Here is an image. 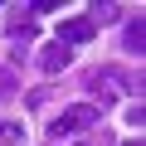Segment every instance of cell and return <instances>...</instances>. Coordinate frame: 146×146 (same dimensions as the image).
Here are the masks:
<instances>
[{
  "mask_svg": "<svg viewBox=\"0 0 146 146\" xmlns=\"http://www.w3.org/2000/svg\"><path fill=\"white\" fill-rule=\"evenodd\" d=\"M88 88H93V98H98V102H117V93L107 88V78H102V73H93V78H88Z\"/></svg>",
  "mask_w": 146,
  "mask_h": 146,
  "instance_id": "8992f818",
  "label": "cell"
},
{
  "mask_svg": "<svg viewBox=\"0 0 146 146\" xmlns=\"http://www.w3.org/2000/svg\"><path fill=\"white\" fill-rule=\"evenodd\" d=\"M10 88H15V83H10V73H5V68H0V98H5Z\"/></svg>",
  "mask_w": 146,
  "mask_h": 146,
  "instance_id": "ba28073f",
  "label": "cell"
},
{
  "mask_svg": "<svg viewBox=\"0 0 146 146\" xmlns=\"http://www.w3.org/2000/svg\"><path fill=\"white\" fill-rule=\"evenodd\" d=\"M98 122V107H88V102H78V107H63L54 122H49V136L54 141H63V136H73V131H88Z\"/></svg>",
  "mask_w": 146,
  "mask_h": 146,
  "instance_id": "6da1fadb",
  "label": "cell"
},
{
  "mask_svg": "<svg viewBox=\"0 0 146 146\" xmlns=\"http://www.w3.org/2000/svg\"><path fill=\"white\" fill-rule=\"evenodd\" d=\"M117 15H122V10H117V5H102V0H98V5H93V10H88V25H98V20H102V25H112V20H117Z\"/></svg>",
  "mask_w": 146,
  "mask_h": 146,
  "instance_id": "52a82bcc",
  "label": "cell"
},
{
  "mask_svg": "<svg viewBox=\"0 0 146 146\" xmlns=\"http://www.w3.org/2000/svg\"><path fill=\"white\" fill-rule=\"evenodd\" d=\"M93 34H98V25H88V15H73V20H63V25H58V44H63V49L88 44Z\"/></svg>",
  "mask_w": 146,
  "mask_h": 146,
  "instance_id": "7a4b0ae2",
  "label": "cell"
},
{
  "mask_svg": "<svg viewBox=\"0 0 146 146\" xmlns=\"http://www.w3.org/2000/svg\"><path fill=\"white\" fill-rule=\"evenodd\" d=\"M0 146H25V122H15V117L0 122Z\"/></svg>",
  "mask_w": 146,
  "mask_h": 146,
  "instance_id": "5b68a950",
  "label": "cell"
},
{
  "mask_svg": "<svg viewBox=\"0 0 146 146\" xmlns=\"http://www.w3.org/2000/svg\"><path fill=\"white\" fill-rule=\"evenodd\" d=\"M68 63H73V49H63V44H44L39 49V68L44 73H63Z\"/></svg>",
  "mask_w": 146,
  "mask_h": 146,
  "instance_id": "3957f363",
  "label": "cell"
},
{
  "mask_svg": "<svg viewBox=\"0 0 146 146\" xmlns=\"http://www.w3.org/2000/svg\"><path fill=\"white\" fill-rule=\"evenodd\" d=\"M122 49H127V54H141V49H146V20H141V15H136V20H127Z\"/></svg>",
  "mask_w": 146,
  "mask_h": 146,
  "instance_id": "277c9868",
  "label": "cell"
}]
</instances>
